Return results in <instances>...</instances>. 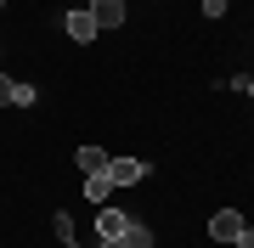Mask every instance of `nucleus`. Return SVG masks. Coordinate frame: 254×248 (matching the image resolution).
Wrapping results in <instances>:
<instances>
[{
  "mask_svg": "<svg viewBox=\"0 0 254 248\" xmlns=\"http://www.w3.org/2000/svg\"><path fill=\"white\" fill-rule=\"evenodd\" d=\"M96 248H130V243H125V237H102Z\"/></svg>",
  "mask_w": 254,
  "mask_h": 248,
  "instance_id": "4468645a",
  "label": "nucleus"
},
{
  "mask_svg": "<svg viewBox=\"0 0 254 248\" xmlns=\"http://www.w3.org/2000/svg\"><path fill=\"white\" fill-rule=\"evenodd\" d=\"M79 169L85 175H102V169H108V152H102V147H79Z\"/></svg>",
  "mask_w": 254,
  "mask_h": 248,
  "instance_id": "0eeeda50",
  "label": "nucleus"
},
{
  "mask_svg": "<svg viewBox=\"0 0 254 248\" xmlns=\"http://www.w3.org/2000/svg\"><path fill=\"white\" fill-rule=\"evenodd\" d=\"M0 107H11V79L0 74Z\"/></svg>",
  "mask_w": 254,
  "mask_h": 248,
  "instance_id": "f8f14e48",
  "label": "nucleus"
},
{
  "mask_svg": "<svg viewBox=\"0 0 254 248\" xmlns=\"http://www.w3.org/2000/svg\"><path fill=\"white\" fill-rule=\"evenodd\" d=\"M125 243H130V248H158V237H153V231H147L141 220H130V231H125Z\"/></svg>",
  "mask_w": 254,
  "mask_h": 248,
  "instance_id": "1a4fd4ad",
  "label": "nucleus"
},
{
  "mask_svg": "<svg viewBox=\"0 0 254 248\" xmlns=\"http://www.w3.org/2000/svg\"><path fill=\"white\" fill-rule=\"evenodd\" d=\"M63 28H68V40H79V46H91V40L102 34V28H96V17H91V6H85V11H68V17H63Z\"/></svg>",
  "mask_w": 254,
  "mask_h": 248,
  "instance_id": "7ed1b4c3",
  "label": "nucleus"
},
{
  "mask_svg": "<svg viewBox=\"0 0 254 248\" xmlns=\"http://www.w3.org/2000/svg\"><path fill=\"white\" fill-rule=\"evenodd\" d=\"M0 6H6V0H0Z\"/></svg>",
  "mask_w": 254,
  "mask_h": 248,
  "instance_id": "dca6fc26",
  "label": "nucleus"
},
{
  "mask_svg": "<svg viewBox=\"0 0 254 248\" xmlns=\"http://www.w3.org/2000/svg\"><path fill=\"white\" fill-rule=\"evenodd\" d=\"M34 101H40V91H34V85L11 79V107H34Z\"/></svg>",
  "mask_w": 254,
  "mask_h": 248,
  "instance_id": "9d476101",
  "label": "nucleus"
},
{
  "mask_svg": "<svg viewBox=\"0 0 254 248\" xmlns=\"http://www.w3.org/2000/svg\"><path fill=\"white\" fill-rule=\"evenodd\" d=\"M85 198H91V209L113 203V181H108V169H102V175H85Z\"/></svg>",
  "mask_w": 254,
  "mask_h": 248,
  "instance_id": "423d86ee",
  "label": "nucleus"
},
{
  "mask_svg": "<svg viewBox=\"0 0 254 248\" xmlns=\"http://www.w3.org/2000/svg\"><path fill=\"white\" fill-rule=\"evenodd\" d=\"M226 11V0H203V17H220Z\"/></svg>",
  "mask_w": 254,
  "mask_h": 248,
  "instance_id": "9b49d317",
  "label": "nucleus"
},
{
  "mask_svg": "<svg viewBox=\"0 0 254 248\" xmlns=\"http://www.w3.org/2000/svg\"><path fill=\"white\" fill-rule=\"evenodd\" d=\"M249 220H243V214H237V209H220V214H209V237H215V243H237V231H243Z\"/></svg>",
  "mask_w": 254,
  "mask_h": 248,
  "instance_id": "f03ea898",
  "label": "nucleus"
},
{
  "mask_svg": "<svg viewBox=\"0 0 254 248\" xmlns=\"http://www.w3.org/2000/svg\"><path fill=\"white\" fill-rule=\"evenodd\" d=\"M249 96H254V74H249Z\"/></svg>",
  "mask_w": 254,
  "mask_h": 248,
  "instance_id": "2eb2a0df",
  "label": "nucleus"
},
{
  "mask_svg": "<svg viewBox=\"0 0 254 248\" xmlns=\"http://www.w3.org/2000/svg\"><path fill=\"white\" fill-rule=\"evenodd\" d=\"M147 175L153 169H147L141 158H108V181L113 186H136V181H147Z\"/></svg>",
  "mask_w": 254,
  "mask_h": 248,
  "instance_id": "f257e3e1",
  "label": "nucleus"
},
{
  "mask_svg": "<svg viewBox=\"0 0 254 248\" xmlns=\"http://www.w3.org/2000/svg\"><path fill=\"white\" fill-rule=\"evenodd\" d=\"M237 248H254V226H243V231H237Z\"/></svg>",
  "mask_w": 254,
  "mask_h": 248,
  "instance_id": "ddd939ff",
  "label": "nucleus"
},
{
  "mask_svg": "<svg viewBox=\"0 0 254 248\" xmlns=\"http://www.w3.org/2000/svg\"><path fill=\"white\" fill-rule=\"evenodd\" d=\"M51 231H57V243H63V248H68V243H79V237H73V214H63V209L51 214Z\"/></svg>",
  "mask_w": 254,
  "mask_h": 248,
  "instance_id": "6e6552de",
  "label": "nucleus"
},
{
  "mask_svg": "<svg viewBox=\"0 0 254 248\" xmlns=\"http://www.w3.org/2000/svg\"><path fill=\"white\" fill-rule=\"evenodd\" d=\"M125 231H130V214L113 209V203H102L96 209V237H125Z\"/></svg>",
  "mask_w": 254,
  "mask_h": 248,
  "instance_id": "20e7f679",
  "label": "nucleus"
},
{
  "mask_svg": "<svg viewBox=\"0 0 254 248\" xmlns=\"http://www.w3.org/2000/svg\"><path fill=\"white\" fill-rule=\"evenodd\" d=\"M91 17H96V28H119L125 23V0H91Z\"/></svg>",
  "mask_w": 254,
  "mask_h": 248,
  "instance_id": "39448f33",
  "label": "nucleus"
}]
</instances>
